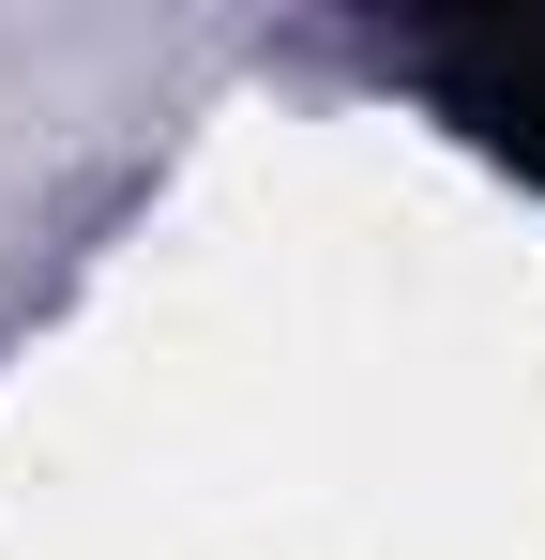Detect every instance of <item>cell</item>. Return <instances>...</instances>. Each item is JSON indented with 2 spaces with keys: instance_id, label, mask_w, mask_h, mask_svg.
<instances>
[{
  "instance_id": "obj_1",
  "label": "cell",
  "mask_w": 545,
  "mask_h": 560,
  "mask_svg": "<svg viewBox=\"0 0 545 560\" xmlns=\"http://www.w3.org/2000/svg\"><path fill=\"white\" fill-rule=\"evenodd\" d=\"M409 77L440 92V121L485 152V167H515L545 197V15H469V31H409Z\"/></svg>"
}]
</instances>
